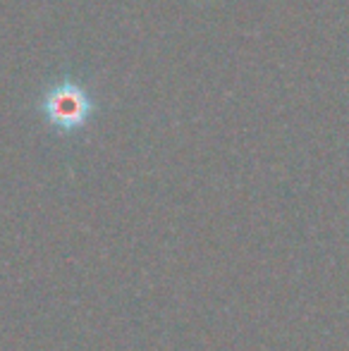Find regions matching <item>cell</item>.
<instances>
[{"label": "cell", "instance_id": "obj_1", "mask_svg": "<svg viewBox=\"0 0 349 351\" xmlns=\"http://www.w3.org/2000/svg\"><path fill=\"white\" fill-rule=\"evenodd\" d=\"M46 112H48V117H51L53 125L72 130V127H80L82 122L86 120L88 101L84 98V93L75 86L58 88V91H53L51 98H48Z\"/></svg>", "mask_w": 349, "mask_h": 351}]
</instances>
